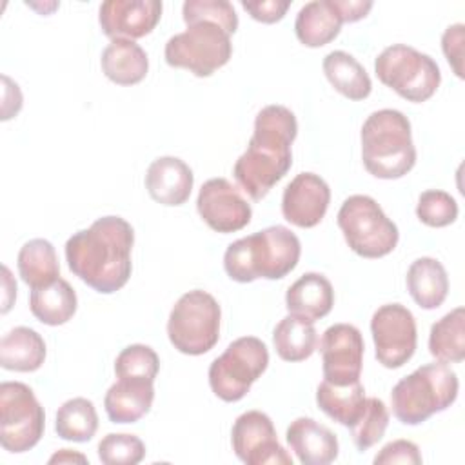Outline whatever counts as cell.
Wrapping results in <instances>:
<instances>
[{"label": "cell", "instance_id": "cell-1", "mask_svg": "<svg viewBox=\"0 0 465 465\" xmlns=\"http://www.w3.org/2000/svg\"><path fill=\"white\" fill-rule=\"evenodd\" d=\"M133 225L122 216H102L65 242L69 271L102 294L120 291L131 278Z\"/></svg>", "mask_w": 465, "mask_h": 465}, {"label": "cell", "instance_id": "cell-2", "mask_svg": "<svg viewBox=\"0 0 465 465\" xmlns=\"http://www.w3.org/2000/svg\"><path fill=\"white\" fill-rule=\"evenodd\" d=\"M298 134L294 113L285 105H265L254 118V131L232 174L252 198L262 200L292 165L291 145Z\"/></svg>", "mask_w": 465, "mask_h": 465}, {"label": "cell", "instance_id": "cell-3", "mask_svg": "<svg viewBox=\"0 0 465 465\" xmlns=\"http://www.w3.org/2000/svg\"><path fill=\"white\" fill-rule=\"evenodd\" d=\"M300 254L298 236L283 225H271L232 242L223 254V269L238 283L280 280L298 265Z\"/></svg>", "mask_w": 465, "mask_h": 465}, {"label": "cell", "instance_id": "cell-4", "mask_svg": "<svg viewBox=\"0 0 465 465\" xmlns=\"http://www.w3.org/2000/svg\"><path fill=\"white\" fill-rule=\"evenodd\" d=\"M361 160L365 169L381 180L405 176L416 163L411 122L398 109L371 113L361 125Z\"/></svg>", "mask_w": 465, "mask_h": 465}, {"label": "cell", "instance_id": "cell-5", "mask_svg": "<svg viewBox=\"0 0 465 465\" xmlns=\"http://www.w3.org/2000/svg\"><path fill=\"white\" fill-rule=\"evenodd\" d=\"M458 376L445 363L421 365L392 387V412L405 425H420L449 409L458 398Z\"/></svg>", "mask_w": 465, "mask_h": 465}, {"label": "cell", "instance_id": "cell-6", "mask_svg": "<svg viewBox=\"0 0 465 465\" xmlns=\"http://www.w3.org/2000/svg\"><path fill=\"white\" fill-rule=\"evenodd\" d=\"M220 320L222 309L213 294L202 289L189 291L171 309L167 320L169 341L182 354H205L220 340Z\"/></svg>", "mask_w": 465, "mask_h": 465}, {"label": "cell", "instance_id": "cell-7", "mask_svg": "<svg viewBox=\"0 0 465 465\" xmlns=\"http://www.w3.org/2000/svg\"><path fill=\"white\" fill-rule=\"evenodd\" d=\"M336 222L347 245L361 258L387 256L398 245L400 232L396 223L389 220L380 203L367 194L345 198Z\"/></svg>", "mask_w": 465, "mask_h": 465}, {"label": "cell", "instance_id": "cell-8", "mask_svg": "<svg viewBox=\"0 0 465 465\" xmlns=\"http://www.w3.org/2000/svg\"><path fill=\"white\" fill-rule=\"evenodd\" d=\"M378 80L407 102H427L440 87L441 73L436 60L411 45L392 44L374 60Z\"/></svg>", "mask_w": 465, "mask_h": 465}, {"label": "cell", "instance_id": "cell-9", "mask_svg": "<svg viewBox=\"0 0 465 465\" xmlns=\"http://www.w3.org/2000/svg\"><path fill=\"white\" fill-rule=\"evenodd\" d=\"M232 54L231 35L218 24L198 20L185 31L171 36L165 44L163 56L171 67L187 69L194 76H211L223 67Z\"/></svg>", "mask_w": 465, "mask_h": 465}, {"label": "cell", "instance_id": "cell-10", "mask_svg": "<svg viewBox=\"0 0 465 465\" xmlns=\"http://www.w3.org/2000/svg\"><path fill=\"white\" fill-rule=\"evenodd\" d=\"M269 365L267 345L256 336H242L213 360L209 367L211 391L223 401H240Z\"/></svg>", "mask_w": 465, "mask_h": 465}, {"label": "cell", "instance_id": "cell-11", "mask_svg": "<svg viewBox=\"0 0 465 465\" xmlns=\"http://www.w3.org/2000/svg\"><path fill=\"white\" fill-rule=\"evenodd\" d=\"M45 429V412L33 389L22 381L0 385V445L20 454L33 449Z\"/></svg>", "mask_w": 465, "mask_h": 465}, {"label": "cell", "instance_id": "cell-12", "mask_svg": "<svg viewBox=\"0 0 465 465\" xmlns=\"http://www.w3.org/2000/svg\"><path fill=\"white\" fill-rule=\"evenodd\" d=\"M371 334L376 360L387 369H400L416 351V320L401 303L378 307L371 318Z\"/></svg>", "mask_w": 465, "mask_h": 465}, {"label": "cell", "instance_id": "cell-13", "mask_svg": "<svg viewBox=\"0 0 465 465\" xmlns=\"http://www.w3.org/2000/svg\"><path fill=\"white\" fill-rule=\"evenodd\" d=\"M236 458L247 465H292L291 454L278 443L272 420L262 411L240 414L231 430Z\"/></svg>", "mask_w": 465, "mask_h": 465}, {"label": "cell", "instance_id": "cell-14", "mask_svg": "<svg viewBox=\"0 0 465 465\" xmlns=\"http://www.w3.org/2000/svg\"><path fill=\"white\" fill-rule=\"evenodd\" d=\"M363 338L351 323H334L320 340L323 380L334 385H349L360 380L363 363Z\"/></svg>", "mask_w": 465, "mask_h": 465}, {"label": "cell", "instance_id": "cell-15", "mask_svg": "<svg viewBox=\"0 0 465 465\" xmlns=\"http://www.w3.org/2000/svg\"><path fill=\"white\" fill-rule=\"evenodd\" d=\"M196 209L200 218L222 234L243 229L252 216L251 205L227 178L207 180L200 187Z\"/></svg>", "mask_w": 465, "mask_h": 465}, {"label": "cell", "instance_id": "cell-16", "mask_svg": "<svg viewBox=\"0 0 465 465\" xmlns=\"http://www.w3.org/2000/svg\"><path fill=\"white\" fill-rule=\"evenodd\" d=\"M331 202V189L327 182L314 173L296 174L282 196V214L283 218L302 229L316 227Z\"/></svg>", "mask_w": 465, "mask_h": 465}, {"label": "cell", "instance_id": "cell-17", "mask_svg": "<svg viewBox=\"0 0 465 465\" xmlns=\"http://www.w3.org/2000/svg\"><path fill=\"white\" fill-rule=\"evenodd\" d=\"M162 16L158 0H107L98 9L102 33L114 38L136 40L149 35Z\"/></svg>", "mask_w": 465, "mask_h": 465}, {"label": "cell", "instance_id": "cell-18", "mask_svg": "<svg viewBox=\"0 0 465 465\" xmlns=\"http://www.w3.org/2000/svg\"><path fill=\"white\" fill-rule=\"evenodd\" d=\"M194 183L191 167L176 156H160L151 162L145 173L149 196L167 207L182 205L189 200Z\"/></svg>", "mask_w": 465, "mask_h": 465}, {"label": "cell", "instance_id": "cell-19", "mask_svg": "<svg viewBox=\"0 0 465 465\" xmlns=\"http://www.w3.org/2000/svg\"><path fill=\"white\" fill-rule=\"evenodd\" d=\"M285 438L303 465H329L338 458L336 434L312 418L300 416L291 421Z\"/></svg>", "mask_w": 465, "mask_h": 465}, {"label": "cell", "instance_id": "cell-20", "mask_svg": "<svg viewBox=\"0 0 465 465\" xmlns=\"http://www.w3.org/2000/svg\"><path fill=\"white\" fill-rule=\"evenodd\" d=\"M153 383L145 378H118L104 398L107 418L113 423H134L143 418L154 400Z\"/></svg>", "mask_w": 465, "mask_h": 465}, {"label": "cell", "instance_id": "cell-21", "mask_svg": "<svg viewBox=\"0 0 465 465\" xmlns=\"http://www.w3.org/2000/svg\"><path fill=\"white\" fill-rule=\"evenodd\" d=\"M334 305V291L331 282L320 272L302 274L285 294L289 314L316 322L331 312Z\"/></svg>", "mask_w": 465, "mask_h": 465}, {"label": "cell", "instance_id": "cell-22", "mask_svg": "<svg viewBox=\"0 0 465 465\" xmlns=\"http://www.w3.org/2000/svg\"><path fill=\"white\" fill-rule=\"evenodd\" d=\"M341 24L334 0H312L298 11L294 33L305 47H322L340 35Z\"/></svg>", "mask_w": 465, "mask_h": 465}, {"label": "cell", "instance_id": "cell-23", "mask_svg": "<svg viewBox=\"0 0 465 465\" xmlns=\"http://www.w3.org/2000/svg\"><path fill=\"white\" fill-rule=\"evenodd\" d=\"M102 73L116 85L140 84L149 71L147 53L127 38H114L102 51Z\"/></svg>", "mask_w": 465, "mask_h": 465}, {"label": "cell", "instance_id": "cell-24", "mask_svg": "<svg viewBox=\"0 0 465 465\" xmlns=\"http://www.w3.org/2000/svg\"><path fill=\"white\" fill-rule=\"evenodd\" d=\"M407 291L421 309H438L449 294V276L441 262L430 256L414 260L407 271Z\"/></svg>", "mask_w": 465, "mask_h": 465}, {"label": "cell", "instance_id": "cell-25", "mask_svg": "<svg viewBox=\"0 0 465 465\" xmlns=\"http://www.w3.org/2000/svg\"><path fill=\"white\" fill-rule=\"evenodd\" d=\"M45 341L31 327H15L0 340V365L5 371L33 372L45 360Z\"/></svg>", "mask_w": 465, "mask_h": 465}, {"label": "cell", "instance_id": "cell-26", "mask_svg": "<svg viewBox=\"0 0 465 465\" xmlns=\"http://www.w3.org/2000/svg\"><path fill=\"white\" fill-rule=\"evenodd\" d=\"M78 307V298L71 283L64 278L54 280L49 285L31 289L29 309L33 316L51 327L67 323Z\"/></svg>", "mask_w": 465, "mask_h": 465}, {"label": "cell", "instance_id": "cell-27", "mask_svg": "<svg viewBox=\"0 0 465 465\" xmlns=\"http://www.w3.org/2000/svg\"><path fill=\"white\" fill-rule=\"evenodd\" d=\"M323 73L329 84L349 100H365L372 91L371 76L365 67L345 51H331L323 58Z\"/></svg>", "mask_w": 465, "mask_h": 465}, {"label": "cell", "instance_id": "cell-28", "mask_svg": "<svg viewBox=\"0 0 465 465\" xmlns=\"http://www.w3.org/2000/svg\"><path fill=\"white\" fill-rule=\"evenodd\" d=\"M276 354L285 361H303L312 356L318 347V332L314 322L296 314L282 318L272 331Z\"/></svg>", "mask_w": 465, "mask_h": 465}, {"label": "cell", "instance_id": "cell-29", "mask_svg": "<svg viewBox=\"0 0 465 465\" xmlns=\"http://www.w3.org/2000/svg\"><path fill=\"white\" fill-rule=\"evenodd\" d=\"M365 400V389L360 380L349 385H334L323 380L316 389L320 411L343 427H351L360 418Z\"/></svg>", "mask_w": 465, "mask_h": 465}, {"label": "cell", "instance_id": "cell-30", "mask_svg": "<svg viewBox=\"0 0 465 465\" xmlns=\"http://www.w3.org/2000/svg\"><path fill=\"white\" fill-rule=\"evenodd\" d=\"M18 274L31 289L44 287L60 278L56 251L49 240L33 238L25 242L16 258Z\"/></svg>", "mask_w": 465, "mask_h": 465}, {"label": "cell", "instance_id": "cell-31", "mask_svg": "<svg viewBox=\"0 0 465 465\" xmlns=\"http://www.w3.org/2000/svg\"><path fill=\"white\" fill-rule=\"evenodd\" d=\"M429 352L441 363H460L465 358V309L456 307L429 332Z\"/></svg>", "mask_w": 465, "mask_h": 465}, {"label": "cell", "instance_id": "cell-32", "mask_svg": "<svg viewBox=\"0 0 465 465\" xmlns=\"http://www.w3.org/2000/svg\"><path fill=\"white\" fill-rule=\"evenodd\" d=\"M54 430L62 440L84 443L98 430V414L94 403L87 398H71L58 407Z\"/></svg>", "mask_w": 465, "mask_h": 465}, {"label": "cell", "instance_id": "cell-33", "mask_svg": "<svg viewBox=\"0 0 465 465\" xmlns=\"http://www.w3.org/2000/svg\"><path fill=\"white\" fill-rule=\"evenodd\" d=\"M389 425V411L380 398H367L360 418L349 427L358 450H367L376 445Z\"/></svg>", "mask_w": 465, "mask_h": 465}, {"label": "cell", "instance_id": "cell-34", "mask_svg": "<svg viewBox=\"0 0 465 465\" xmlns=\"http://www.w3.org/2000/svg\"><path fill=\"white\" fill-rule=\"evenodd\" d=\"M160 369V358L149 345L133 343L120 351L114 360L116 378H145L154 381Z\"/></svg>", "mask_w": 465, "mask_h": 465}, {"label": "cell", "instance_id": "cell-35", "mask_svg": "<svg viewBox=\"0 0 465 465\" xmlns=\"http://www.w3.org/2000/svg\"><path fill=\"white\" fill-rule=\"evenodd\" d=\"M143 456L145 445L134 434L111 432L98 443V460L105 465H136Z\"/></svg>", "mask_w": 465, "mask_h": 465}, {"label": "cell", "instance_id": "cell-36", "mask_svg": "<svg viewBox=\"0 0 465 465\" xmlns=\"http://www.w3.org/2000/svg\"><path fill=\"white\" fill-rule=\"evenodd\" d=\"M182 16L187 25L198 20H209L222 25L229 35H234L238 29L236 11L227 0H187L182 5Z\"/></svg>", "mask_w": 465, "mask_h": 465}, {"label": "cell", "instance_id": "cell-37", "mask_svg": "<svg viewBox=\"0 0 465 465\" xmlns=\"http://www.w3.org/2000/svg\"><path fill=\"white\" fill-rule=\"evenodd\" d=\"M456 200L440 189L423 191L416 203V216L429 227H447L458 218Z\"/></svg>", "mask_w": 465, "mask_h": 465}, {"label": "cell", "instance_id": "cell-38", "mask_svg": "<svg viewBox=\"0 0 465 465\" xmlns=\"http://www.w3.org/2000/svg\"><path fill=\"white\" fill-rule=\"evenodd\" d=\"M394 463L420 465L421 454L418 445L409 440H394L383 445L381 450L374 456V465H394Z\"/></svg>", "mask_w": 465, "mask_h": 465}, {"label": "cell", "instance_id": "cell-39", "mask_svg": "<svg viewBox=\"0 0 465 465\" xmlns=\"http://www.w3.org/2000/svg\"><path fill=\"white\" fill-rule=\"evenodd\" d=\"M463 38H465L463 24L449 25L441 35L443 54L458 78H463Z\"/></svg>", "mask_w": 465, "mask_h": 465}, {"label": "cell", "instance_id": "cell-40", "mask_svg": "<svg viewBox=\"0 0 465 465\" xmlns=\"http://www.w3.org/2000/svg\"><path fill=\"white\" fill-rule=\"evenodd\" d=\"M291 2L289 0H256V2H245L242 0V7L258 22L262 24H274L280 22Z\"/></svg>", "mask_w": 465, "mask_h": 465}, {"label": "cell", "instance_id": "cell-41", "mask_svg": "<svg viewBox=\"0 0 465 465\" xmlns=\"http://www.w3.org/2000/svg\"><path fill=\"white\" fill-rule=\"evenodd\" d=\"M4 82V102H2V120H9L18 114L22 107V93L16 82H13L9 76H2Z\"/></svg>", "mask_w": 465, "mask_h": 465}, {"label": "cell", "instance_id": "cell-42", "mask_svg": "<svg viewBox=\"0 0 465 465\" xmlns=\"http://www.w3.org/2000/svg\"><path fill=\"white\" fill-rule=\"evenodd\" d=\"M336 7L343 18V24H352L367 16V13L372 9V2L363 0H334Z\"/></svg>", "mask_w": 465, "mask_h": 465}, {"label": "cell", "instance_id": "cell-43", "mask_svg": "<svg viewBox=\"0 0 465 465\" xmlns=\"http://www.w3.org/2000/svg\"><path fill=\"white\" fill-rule=\"evenodd\" d=\"M2 285H4V307H2V312H7L16 298V283L15 280L11 278V272L5 265H2Z\"/></svg>", "mask_w": 465, "mask_h": 465}, {"label": "cell", "instance_id": "cell-44", "mask_svg": "<svg viewBox=\"0 0 465 465\" xmlns=\"http://www.w3.org/2000/svg\"><path fill=\"white\" fill-rule=\"evenodd\" d=\"M49 463H87V458L80 452H73L69 449H60L49 458Z\"/></svg>", "mask_w": 465, "mask_h": 465}]
</instances>
